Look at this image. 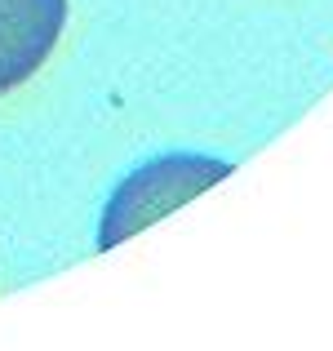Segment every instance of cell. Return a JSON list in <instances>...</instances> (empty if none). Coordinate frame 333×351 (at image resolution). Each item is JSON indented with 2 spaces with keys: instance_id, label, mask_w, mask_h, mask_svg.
<instances>
[{
  "instance_id": "6da1fadb",
  "label": "cell",
  "mask_w": 333,
  "mask_h": 351,
  "mask_svg": "<svg viewBox=\"0 0 333 351\" xmlns=\"http://www.w3.org/2000/svg\"><path fill=\"white\" fill-rule=\"evenodd\" d=\"M231 173L227 160L214 156H196V152H173V156H156V160L138 165L103 205V223H98V249H116L120 240H129L134 232L160 223L164 214H173L178 205L196 200L200 191H209L214 182H222Z\"/></svg>"
},
{
  "instance_id": "7a4b0ae2",
  "label": "cell",
  "mask_w": 333,
  "mask_h": 351,
  "mask_svg": "<svg viewBox=\"0 0 333 351\" xmlns=\"http://www.w3.org/2000/svg\"><path fill=\"white\" fill-rule=\"evenodd\" d=\"M67 27V0H0V94L49 62Z\"/></svg>"
}]
</instances>
